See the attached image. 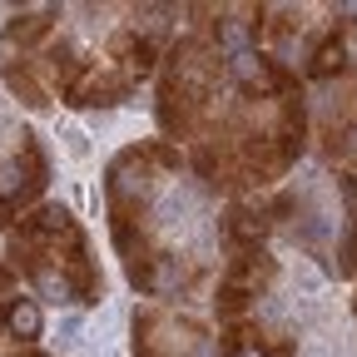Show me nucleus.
<instances>
[{
	"label": "nucleus",
	"instance_id": "nucleus-9",
	"mask_svg": "<svg viewBox=\"0 0 357 357\" xmlns=\"http://www.w3.org/2000/svg\"><path fill=\"white\" fill-rule=\"evenodd\" d=\"M50 30H55V6H40V10H20V15H10V25H6V50H35V45L45 40L50 45Z\"/></svg>",
	"mask_w": 357,
	"mask_h": 357
},
{
	"label": "nucleus",
	"instance_id": "nucleus-8",
	"mask_svg": "<svg viewBox=\"0 0 357 357\" xmlns=\"http://www.w3.org/2000/svg\"><path fill=\"white\" fill-rule=\"evenodd\" d=\"M223 357H293V342L268 337L253 323H234L229 337H223Z\"/></svg>",
	"mask_w": 357,
	"mask_h": 357
},
{
	"label": "nucleus",
	"instance_id": "nucleus-15",
	"mask_svg": "<svg viewBox=\"0 0 357 357\" xmlns=\"http://www.w3.org/2000/svg\"><path fill=\"white\" fill-rule=\"evenodd\" d=\"M10 357H45V352H35V347H15Z\"/></svg>",
	"mask_w": 357,
	"mask_h": 357
},
{
	"label": "nucleus",
	"instance_id": "nucleus-14",
	"mask_svg": "<svg viewBox=\"0 0 357 357\" xmlns=\"http://www.w3.org/2000/svg\"><path fill=\"white\" fill-rule=\"evenodd\" d=\"M10 218H15V208H6V204H0V229H10Z\"/></svg>",
	"mask_w": 357,
	"mask_h": 357
},
{
	"label": "nucleus",
	"instance_id": "nucleus-5",
	"mask_svg": "<svg viewBox=\"0 0 357 357\" xmlns=\"http://www.w3.org/2000/svg\"><path fill=\"white\" fill-rule=\"evenodd\" d=\"M35 70H40V79H45V84H55V89H60V100H65L70 89L79 84V75L89 70V60H79V50H75L70 40H50V45L40 50Z\"/></svg>",
	"mask_w": 357,
	"mask_h": 357
},
{
	"label": "nucleus",
	"instance_id": "nucleus-13",
	"mask_svg": "<svg viewBox=\"0 0 357 357\" xmlns=\"http://www.w3.org/2000/svg\"><path fill=\"white\" fill-rule=\"evenodd\" d=\"M337 268H342V273H352V278H357V229H352V238L342 243V263H337Z\"/></svg>",
	"mask_w": 357,
	"mask_h": 357
},
{
	"label": "nucleus",
	"instance_id": "nucleus-16",
	"mask_svg": "<svg viewBox=\"0 0 357 357\" xmlns=\"http://www.w3.org/2000/svg\"><path fill=\"white\" fill-rule=\"evenodd\" d=\"M352 318H357V298H352Z\"/></svg>",
	"mask_w": 357,
	"mask_h": 357
},
{
	"label": "nucleus",
	"instance_id": "nucleus-4",
	"mask_svg": "<svg viewBox=\"0 0 357 357\" xmlns=\"http://www.w3.org/2000/svg\"><path fill=\"white\" fill-rule=\"evenodd\" d=\"M124 79H149L154 75V65H159V40L149 35V30H139V25H129V30H119L114 40H109V55H105Z\"/></svg>",
	"mask_w": 357,
	"mask_h": 357
},
{
	"label": "nucleus",
	"instance_id": "nucleus-7",
	"mask_svg": "<svg viewBox=\"0 0 357 357\" xmlns=\"http://www.w3.org/2000/svg\"><path fill=\"white\" fill-rule=\"evenodd\" d=\"M268 208H258V204H234L229 213H223V243H229L234 253H248V248H263V238H268Z\"/></svg>",
	"mask_w": 357,
	"mask_h": 357
},
{
	"label": "nucleus",
	"instance_id": "nucleus-3",
	"mask_svg": "<svg viewBox=\"0 0 357 357\" xmlns=\"http://www.w3.org/2000/svg\"><path fill=\"white\" fill-rule=\"evenodd\" d=\"M129 89H134V79H124L109 60H89V70L65 95V105H75V109H109V105H119L129 95Z\"/></svg>",
	"mask_w": 357,
	"mask_h": 357
},
{
	"label": "nucleus",
	"instance_id": "nucleus-1",
	"mask_svg": "<svg viewBox=\"0 0 357 357\" xmlns=\"http://www.w3.org/2000/svg\"><path fill=\"white\" fill-rule=\"evenodd\" d=\"M223 50L213 35H184L164 55V79H159V105L154 119L164 129V139H204V129L213 119V95L223 79Z\"/></svg>",
	"mask_w": 357,
	"mask_h": 357
},
{
	"label": "nucleus",
	"instance_id": "nucleus-11",
	"mask_svg": "<svg viewBox=\"0 0 357 357\" xmlns=\"http://www.w3.org/2000/svg\"><path fill=\"white\" fill-rule=\"evenodd\" d=\"M0 323H6L10 342L30 347V342L40 337V328H45V312H40V303H35V298H10L6 307H0Z\"/></svg>",
	"mask_w": 357,
	"mask_h": 357
},
{
	"label": "nucleus",
	"instance_id": "nucleus-10",
	"mask_svg": "<svg viewBox=\"0 0 357 357\" xmlns=\"http://www.w3.org/2000/svg\"><path fill=\"white\" fill-rule=\"evenodd\" d=\"M0 75H6V84H10V95L25 105V109H45L50 105V84L40 79V70H35V60H6L0 65Z\"/></svg>",
	"mask_w": 357,
	"mask_h": 357
},
{
	"label": "nucleus",
	"instance_id": "nucleus-6",
	"mask_svg": "<svg viewBox=\"0 0 357 357\" xmlns=\"http://www.w3.org/2000/svg\"><path fill=\"white\" fill-rule=\"evenodd\" d=\"M278 278V258L268 253V248H248V253H234L229 258V273H223V283L229 288H238V293H248V298H258L268 283Z\"/></svg>",
	"mask_w": 357,
	"mask_h": 357
},
{
	"label": "nucleus",
	"instance_id": "nucleus-12",
	"mask_svg": "<svg viewBox=\"0 0 357 357\" xmlns=\"http://www.w3.org/2000/svg\"><path fill=\"white\" fill-rule=\"evenodd\" d=\"M342 70H347V40H342V30H333V35H323L318 45H312L307 79H333V75H342Z\"/></svg>",
	"mask_w": 357,
	"mask_h": 357
},
{
	"label": "nucleus",
	"instance_id": "nucleus-2",
	"mask_svg": "<svg viewBox=\"0 0 357 357\" xmlns=\"http://www.w3.org/2000/svg\"><path fill=\"white\" fill-rule=\"evenodd\" d=\"M134 357H213V337L189 318L144 307L134 312Z\"/></svg>",
	"mask_w": 357,
	"mask_h": 357
}]
</instances>
